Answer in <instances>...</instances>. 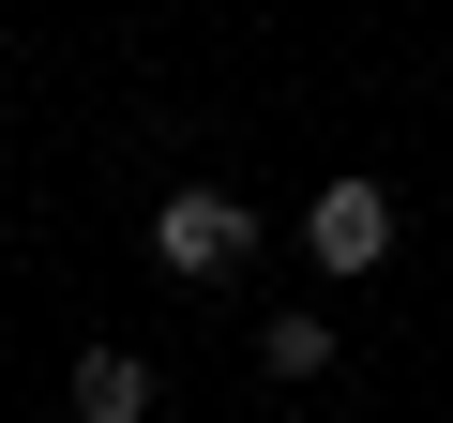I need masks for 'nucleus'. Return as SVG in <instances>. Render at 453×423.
I'll list each match as a JSON object with an SVG mask.
<instances>
[{
    "mask_svg": "<svg viewBox=\"0 0 453 423\" xmlns=\"http://www.w3.org/2000/svg\"><path fill=\"white\" fill-rule=\"evenodd\" d=\"M257 363H273V378H333V318H318V303H303V318H273V333H257Z\"/></svg>",
    "mask_w": 453,
    "mask_h": 423,
    "instance_id": "4",
    "label": "nucleus"
},
{
    "mask_svg": "<svg viewBox=\"0 0 453 423\" xmlns=\"http://www.w3.org/2000/svg\"><path fill=\"white\" fill-rule=\"evenodd\" d=\"M303 258H318V273H378V258H393V196H378V181H318Z\"/></svg>",
    "mask_w": 453,
    "mask_h": 423,
    "instance_id": "2",
    "label": "nucleus"
},
{
    "mask_svg": "<svg viewBox=\"0 0 453 423\" xmlns=\"http://www.w3.org/2000/svg\"><path fill=\"white\" fill-rule=\"evenodd\" d=\"M76 423H151V363L136 348H76Z\"/></svg>",
    "mask_w": 453,
    "mask_h": 423,
    "instance_id": "3",
    "label": "nucleus"
},
{
    "mask_svg": "<svg viewBox=\"0 0 453 423\" xmlns=\"http://www.w3.org/2000/svg\"><path fill=\"white\" fill-rule=\"evenodd\" d=\"M242 242H257V212H242V196H211V181H181V196L151 212V258H166L181 288H211V273H242Z\"/></svg>",
    "mask_w": 453,
    "mask_h": 423,
    "instance_id": "1",
    "label": "nucleus"
}]
</instances>
